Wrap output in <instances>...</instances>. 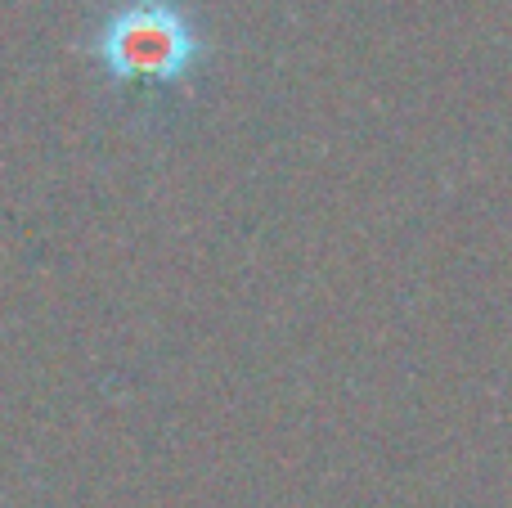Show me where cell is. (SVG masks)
<instances>
[{
    "mask_svg": "<svg viewBox=\"0 0 512 508\" xmlns=\"http://www.w3.org/2000/svg\"><path fill=\"white\" fill-rule=\"evenodd\" d=\"M90 54L117 86H176L203 59V41L176 0H126L99 23Z\"/></svg>",
    "mask_w": 512,
    "mask_h": 508,
    "instance_id": "obj_1",
    "label": "cell"
}]
</instances>
